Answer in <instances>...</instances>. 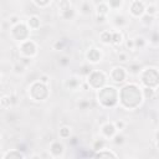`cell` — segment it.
I'll list each match as a JSON object with an SVG mask.
<instances>
[{
    "mask_svg": "<svg viewBox=\"0 0 159 159\" xmlns=\"http://www.w3.org/2000/svg\"><path fill=\"white\" fill-rule=\"evenodd\" d=\"M127 75H128V72H127V70L124 67L116 66V67L112 68V71L109 73V77L116 83H123L125 81V78H127Z\"/></svg>",
    "mask_w": 159,
    "mask_h": 159,
    "instance_id": "obj_8",
    "label": "cell"
},
{
    "mask_svg": "<svg viewBox=\"0 0 159 159\" xmlns=\"http://www.w3.org/2000/svg\"><path fill=\"white\" fill-rule=\"evenodd\" d=\"M112 21H113L114 26H116V27H119V29H120V27H124V26L127 25V19H125V16L122 15V14H116V15L113 16Z\"/></svg>",
    "mask_w": 159,
    "mask_h": 159,
    "instance_id": "obj_15",
    "label": "cell"
},
{
    "mask_svg": "<svg viewBox=\"0 0 159 159\" xmlns=\"http://www.w3.org/2000/svg\"><path fill=\"white\" fill-rule=\"evenodd\" d=\"M20 62L27 67V66H30V65L32 63V60H31V57H27V56H22V57L20 58Z\"/></svg>",
    "mask_w": 159,
    "mask_h": 159,
    "instance_id": "obj_44",
    "label": "cell"
},
{
    "mask_svg": "<svg viewBox=\"0 0 159 159\" xmlns=\"http://www.w3.org/2000/svg\"><path fill=\"white\" fill-rule=\"evenodd\" d=\"M107 77L102 71H92L87 77V83L93 89H101L106 86Z\"/></svg>",
    "mask_w": 159,
    "mask_h": 159,
    "instance_id": "obj_5",
    "label": "cell"
},
{
    "mask_svg": "<svg viewBox=\"0 0 159 159\" xmlns=\"http://www.w3.org/2000/svg\"><path fill=\"white\" fill-rule=\"evenodd\" d=\"M86 57H87V60H88L89 63H97V62H99L101 58H102V52H101V50H98L97 47H91V48L87 51Z\"/></svg>",
    "mask_w": 159,
    "mask_h": 159,
    "instance_id": "obj_10",
    "label": "cell"
},
{
    "mask_svg": "<svg viewBox=\"0 0 159 159\" xmlns=\"http://www.w3.org/2000/svg\"><path fill=\"white\" fill-rule=\"evenodd\" d=\"M68 142H70V145H77L78 142H80V139L77 137H72V138L68 139Z\"/></svg>",
    "mask_w": 159,
    "mask_h": 159,
    "instance_id": "obj_49",
    "label": "cell"
},
{
    "mask_svg": "<svg viewBox=\"0 0 159 159\" xmlns=\"http://www.w3.org/2000/svg\"><path fill=\"white\" fill-rule=\"evenodd\" d=\"M25 71H26V66L22 65L20 61L16 62V63L12 66V72H14L15 75H22V73H25Z\"/></svg>",
    "mask_w": 159,
    "mask_h": 159,
    "instance_id": "obj_24",
    "label": "cell"
},
{
    "mask_svg": "<svg viewBox=\"0 0 159 159\" xmlns=\"http://www.w3.org/2000/svg\"><path fill=\"white\" fill-rule=\"evenodd\" d=\"M94 154H96V153H92V152H84L83 148H78L76 155L80 157V158H83V157H94Z\"/></svg>",
    "mask_w": 159,
    "mask_h": 159,
    "instance_id": "obj_37",
    "label": "cell"
},
{
    "mask_svg": "<svg viewBox=\"0 0 159 159\" xmlns=\"http://www.w3.org/2000/svg\"><path fill=\"white\" fill-rule=\"evenodd\" d=\"M108 6H109V9H113V10H117V9H119L120 6H122V4H123V0H108Z\"/></svg>",
    "mask_w": 159,
    "mask_h": 159,
    "instance_id": "obj_32",
    "label": "cell"
},
{
    "mask_svg": "<svg viewBox=\"0 0 159 159\" xmlns=\"http://www.w3.org/2000/svg\"><path fill=\"white\" fill-rule=\"evenodd\" d=\"M66 43H67V41L66 40H57L55 43H53V48L56 50V51H62L63 48H65V46H66Z\"/></svg>",
    "mask_w": 159,
    "mask_h": 159,
    "instance_id": "obj_35",
    "label": "cell"
},
{
    "mask_svg": "<svg viewBox=\"0 0 159 159\" xmlns=\"http://www.w3.org/2000/svg\"><path fill=\"white\" fill-rule=\"evenodd\" d=\"M104 145H106V140L103 138H99V139H96L94 143H93V150H101V149H104Z\"/></svg>",
    "mask_w": 159,
    "mask_h": 159,
    "instance_id": "obj_30",
    "label": "cell"
},
{
    "mask_svg": "<svg viewBox=\"0 0 159 159\" xmlns=\"http://www.w3.org/2000/svg\"><path fill=\"white\" fill-rule=\"evenodd\" d=\"M149 40L153 45H159V31H153L149 36Z\"/></svg>",
    "mask_w": 159,
    "mask_h": 159,
    "instance_id": "obj_38",
    "label": "cell"
},
{
    "mask_svg": "<svg viewBox=\"0 0 159 159\" xmlns=\"http://www.w3.org/2000/svg\"><path fill=\"white\" fill-rule=\"evenodd\" d=\"M92 10H93V7H92V4H91L89 1H83V2L81 4V6H80V12H81L82 15H84V16L91 15Z\"/></svg>",
    "mask_w": 159,
    "mask_h": 159,
    "instance_id": "obj_18",
    "label": "cell"
},
{
    "mask_svg": "<svg viewBox=\"0 0 159 159\" xmlns=\"http://www.w3.org/2000/svg\"><path fill=\"white\" fill-rule=\"evenodd\" d=\"M7 22H9L11 26H14V25H17L19 22H21V21H20V16H19V15H11V16L9 17Z\"/></svg>",
    "mask_w": 159,
    "mask_h": 159,
    "instance_id": "obj_41",
    "label": "cell"
},
{
    "mask_svg": "<svg viewBox=\"0 0 159 159\" xmlns=\"http://www.w3.org/2000/svg\"><path fill=\"white\" fill-rule=\"evenodd\" d=\"M142 98H143L142 91L134 83H128L119 91V101L122 106L127 109L137 108L142 103Z\"/></svg>",
    "mask_w": 159,
    "mask_h": 159,
    "instance_id": "obj_1",
    "label": "cell"
},
{
    "mask_svg": "<svg viewBox=\"0 0 159 159\" xmlns=\"http://www.w3.org/2000/svg\"><path fill=\"white\" fill-rule=\"evenodd\" d=\"M17 149H19V150H21V152L26 150V144H24V143H20V144L17 145Z\"/></svg>",
    "mask_w": 159,
    "mask_h": 159,
    "instance_id": "obj_50",
    "label": "cell"
},
{
    "mask_svg": "<svg viewBox=\"0 0 159 159\" xmlns=\"http://www.w3.org/2000/svg\"><path fill=\"white\" fill-rule=\"evenodd\" d=\"M140 81L144 86L155 88L159 84V71L153 67L143 70L140 72Z\"/></svg>",
    "mask_w": 159,
    "mask_h": 159,
    "instance_id": "obj_3",
    "label": "cell"
},
{
    "mask_svg": "<svg viewBox=\"0 0 159 159\" xmlns=\"http://www.w3.org/2000/svg\"><path fill=\"white\" fill-rule=\"evenodd\" d=\"M145 12H147V14H149V15H152V16H155V15H157V12H158L157 6H155L154 4H149L148 6H145Z\"/></svg>",
    "mask_w": 159,
    "mask_h": 159,
    "instance_id": "obj_36",
    "label": "cell"
},
{
    "mask_svg": "<svg viewBox=\"0 0 159 159\" xmlns=\"http://www.w3.org/2000/svg\"><path fill=\"white\" fill-rule=\"evenodd\" d=\"M129 12L134 17H140L143 14H145V5H144V2L139 1V0L132 1L130 6H129Z\"/></svg>",
    "mask_w": 159,
    "mask_h": 159,
    "instance_id": "obj_9",
    "label": "cell"
},
{
    "mask_svg": "<svg viewBox=\"0 0 159 159\" xmlns=\"http://www.w3.org/2000/svg\"><path fill=\"white\" fill-rule=\"evenodd\" d=\"M22 158H25V154H22L21 150L19 149H12L2 155V159H22Z\"/></svg>",
    "mask_w": 159,
    "mask_h": 159,
    "instance_id": "obj_14",
    "label": "cell"
},
{
    "mask_svg": "<svg viewBox=\"0 0 159 159\" xmlns=\"http://www.w3.org/2000/svg\"><path fill=\"white\" fill-rule=\"evenodd\" d=\"M34 2H35L39 7H46V6L51 2V0H34Z\"/></svg>",
    "mask_w": 159,
    "mask_h": 159,
    "instance_id": "obj_43",
    "label": "cell"
},
{
    "mask_svg": "<svg viewBox=\"0 0 159 159\" xmlns=\"http://www.w3.org/2000/svg\"><path fill=\"white\" fill-rule=\"evenodd\" d=\"M27 25H29V27H30L31 30H37V29L40 27V25H41L40 17H39V16H36V15L30 16V19L27 20Z\"/></svg>",
    "mask_w": 159,
    "mask_h": 159,
    "instance_id": "obj_19",
    "label": "cell"
},
{
    "mask_svg": "<svg viewBox=\"0 0 159 159\" xmlns=\"http://www.w3.org/2000/svg\"><path fill=\"white\" fill-rule=\"evenodd\" d=\"M123 41V35L119 31L112 32V45H120Z\"/></svg>",
    "mask_w": 159,
    "mask_h": 159,
    "instance_id": "obj_26",
    "label": "cell"
},
{
    "mask_svg": "<svg viewBox=\"0 0 159 159\" xmlns=\"http://www.w3.org/2000/svg\"><path fill=\"white\" fill-rule=\"evenodd\" d=\"M124 140H125V138H124V135L120 134V133H116L114 137H113V143H114L116 145H122V144L124 143Z\"/></svg>",
    "mask_w": 159,
    "mask_h": 159,
    "instance_id": "obj_33",
    "label": "cell"
},
{
    "mask_svg": "<svg viewBox=\"0 0 159 159\" xmlns=\"http://www.w3.org/2000/svg\"><path fill=\"white\" fill-rule=\"evenodd\" d=\"M58 65L61 67H67L70 65V56H61L58 58Z\"/></svg>",
    "mask_w": 159,
    "mask_h": 159,
    "instance_id": "obj_40",
    "label": "cell"
},
{
    "mask_svg": "<svg viewBox=\"0 0 159 159\" xmlns=\"http://www.w3.org/2000/svg\"><path fill=\"white\" fill-rule=\"evenodd\" d=\"M142 94H143V98H144V99H152V98L154 97V94H155V89L152 88V87L144 86V87L142 88Z\"/></svg>",
    "mask_w": 159,
    "mask_h": 159,
    "instance_id": "obj_21",
    "label": "cell"
},
{
    "mask_svg": "<svg viewBox=\"0 0 159 159\" xmlns=\"http://www.w3.org/2000/svg\"><path fill=\"white\" fill-rule=\"evenodd\" d=\"M92 71H93V68H92V66L89 63H84V65H82L80 67V75L81 76H84V77H88V75Z\"/></svg>",
    "mask_w": 159,
    "mask_h": 159,
    "instance_id": "obj_27",
    "label": "cell"
},
{
    "mask_svg": "<svg viewBox=\"0 0 159 159\" xmlns=\"http://www.w3.org/2000/svg\"><path fill=\"white\" fill-rule=\"evenodd\" d=\"M77 107H78L81 111H87V109L91 108V102H89L88 99H86V98H82V99H80V101L77 102Z\"/></svg>",
    "mask_w": 159,
    "mask_h": 159,
    "instance_id": "obj_28",
    "label": "cell"
},
{
    "mask_svg": "<svg viewBox=\"0 0 159 159\" xmlns=\"http://www.w3.org/2000/svg\"><path fill=\"white\" fill-rule=\"evenodd\" d=\"M113 123H114V125H116L117 130H122V129H124V128H125V122H124L123 119H117V120H114Z\"/></svg>",
    "mask_w": 159,
    "mask_h": 159,
    "instance_id": "obj_42",
    "label": "cell"
},
{
    "mask_svg": "<svg viewBox=\"0 0 159 159\" xmlns=\"http://www.w3.org/2000/svg\"><path fill=\"white\" fill-rule=\"evenodd\" d=\"M145 43H147V41H145L144 37H142V36H137V37L134 39L135 48H143V47H145Z\"/></svg>",
    "mask_w": 159,
    "mask_h": 159,
    "instance_id": "obj_31",
    "label": "cell"
},
{
    "mask_svg": "<svg viewBox=\"0 0 159 159\" xmlns=\"http://www.w3.org/2000/svg\"><path fill=\"white\" fill-rule=\"evenodd\" d=\"M106 16H103V15H97L96 16V21L98 22V24H104L106 22Z\"/></svg>",
    "mask_w": 159,
    "mask_h": 159,
    "instance_id": "obj_48",
    "label": "cell"
},
{
    "mask_svg": "<svg viewBox=\"0 0 159 159\" xmlns=\"http://www.w3.org/2000/svg\"><path fill=\"white\" fill-rule=\"evenodd\" d=\"M96 12H97V15L107 16L108 12H109V6H108V4H106V2H101L99 5H97V6H96Z\"/></svg>",
    "mask_w": 159,
    "mask_h": 159,
    "instance_id": "obj_20",
    "label": "cell"
},
{
    "mask_svg": "<svg viewBox=\"0 0 159 159\" xmlns=\"http://www.w3.org/2000/svg\"><path fill=\"white\" fill-rule=\"evenodd\" d=\"M29 25L24 22H19L17 25L11 26V37L16 41H26L29 39Z\"/></svg>",
    "mask_w": 159,
    "mask_h": 159,
    "instance_id": "obj_6",
    "label": "cell"
},
{
    "mask_svg": "<svg viewBox=\"0 0 159 159\" xmlns=\"http://www.w3.org/2000/svg\"><path fill=\"white\" fill-rule=\"evenodd\" d=\"M99 39L103 43H112V31H108V30L102 31L99 35Z\"/></svg>",
    "mask_w": 159,
    "mask_h": 159,
    "instance_id": "obj_22",
    "label": "cell"
},
{
    "mask_svg": "<svg viewBox=\"0 0 159 159\" xmlns=\"http://www.w3.org/2000/svg\"><path fill=\"white\" fill-rule=\"evenodd\" d=\"M68 7H71V4H70L68 0H60L58 1V10H60V12L66 10V9H68Z\"/></svg>",
    "mask_w": 159,
    "mask_h": 159,
    "instance_id": "obj_39",
    "label": "cell"
},
{
    "mask_svg": "<svg viewBox=\"0 0 159 159\" xmlns=\"http://www.w3.org/2000/svg\"><path fill=\"white\" fill-rule=\"evenodd\" d=\"M39 81H41L42 83H48L50 82V76L48 75H46V73H42V75H40V77H39Z\"/></svg>",
    "mask_w": 159,
    "mask_h": 159,
    "instance_id": "obj_46",
    "label": "cell"
},
{
    "mask_svg": "<svg viewBox=\"0 0 159 159\" xmlns=\"http://www.w3.org/2000/svg\"><path fill=\"white\" fill-rule=\"evenodd\" d=\"M50 152L52 157H61L65 152V147L60 142H52L50 145Z\"/></svg>",
    "mask_w": 159,
    "mask_h": 159,
    "instance_id": "obj_13",
    "label": "cell"
},
{
    "mask_svg": "<svg viewBox=\"0 0 159 159\" xmlns=\"http://www.w3.org/2000/svg\"><path fill=\"white\" fill-rule=\"evenodd\" d=\"M149 1H152V2H155V1H159V0H149Z\"/></svg>",
    "mask_w": 159,
    "mask_h": 159,
    "instance_id": "obj_53",
    "label": "cell"
},
{
    "mask_svg": "<svg viewBox=\"0 0 159 159\" xmlns=\"http://www.w3.org/2000/svg\"><path fill=\"white\" fill-rule=\"evenodd\" d=\"M118 60L120 62H125L128 60V55L125 52H120V53H118Z\"/></svg>",
    "mask_w": 159,
    "mask_h": 159,
    "instance_id": "obj_47",
    "label": "cell"
},
{
    "mask_svg": "<svg viewBox=\"0 0 159 159\" xmlns=\"http://www.w3.org/2000/svg\"><path fill=\"white\" fill-rule=\"evenodd\" d=\"M155 142H157V144H158V147H159V130L155 132Z\"/></svg>",
    "mask_w": 159,
    "mask_h": 159,
    "instance_id": "obj_52",
    "label": "cell"
},
{
    "mask_svg": "<svg viewBox=\"0 0 159 159\" xmlns=\"http://www.w3.org/2000/svg\"><path fill=\"white\" fill-rule=\"evenodd\" d=\"M98 102L104 107H114L118 103L119 99V92L116 87L112 86H104L101 89H98L97 93Z\"/></svg>",
    "mask_w": 159,
    "mask_h": 159,
    "instance_id": "obj_2",
    "label": "cell"
},
{
    "mask_svg": "<svg viewBox=\"0 0 159 159\" xmlns=\"http://www.w3.org/2000/svg\"><path fill=\"white\" fill-rule=\"evenodd\" d=\"M0 103H1V108H2V109H9V108L12 106L11 96H2Z\"/></svg>",
    "mask_w": 159,
    "mask_h": 159,
    "instance_id": "obj_25",
    "label": "cell"
},
{
    "mask_svg": "<svg viewBox=\"0 0 159 159\" xmlns=\"http://www.w3.org/2000/svg\"><path fill=\"white\" fill-rule=\"evenodd\" d=\"M125 47L128 50H134L135 48V45H134V39H128L125 41Z\"/></svg>",
    "mask_w": 159,
    "mask_h": 159,
    "instance_id": "obj_45",
    "label": "cell"
},
{
    "mask_svg": "<svg viewBox=\"0 0 159 159\" xmlns=\"http://www.w3.org/2000/svg\"><path fill=\"white\" fill-rule=\"evenodd\" d=\"M11 96V101H12V104H16L17 103V97L15 94H10Z\"/></svg>",
    "mask_w": 159,
    "mask_h": 159,
    "instance_id": "obj_51",
    "label": "cell"
},
{
    "mask_svg": "<svg viewBox=\"0 0 159 159\" xmlns=\"http://www.w3.org/2000/svg\"><path fill=\"white\" fill-rule=\"evenodd\" d=\"M142 71H143V67H142V65H139V63H130V65L128 66V68H127V72H128L129 75H133V76L140 75Z\"/></svg>",
    "mask_w": 159,
    "mask_h": 159,
    "instance_id": "obj_17",
    "label": "cell"
},
{
    "mask_svg": "<svg viewBox=\"0 0 159 159\" xmlns=\"http://www.w3.org/2000/svg\"><path fill=\"white\" fill-rule=\"evenodd\" d=\"M81 86H82V81H81V78L77 77V76H71L70 78H67V80L65 81V87H66L67 89H70V91H76V89H78Z\"/></svg>",
    "mask_w": 159,
    "mask_h": 159,
    "instance_id": "obj_11",
    "label": "cell"
},
{
    "mask_svg": "<svg viewBox=\"0 0 159 159\" xmlns=\"http://www.w3.org/2000/svg\"><path fill=\"white\" fill-rule=\"evenodd\" d=\"M20 52L22 56H27V57L32 58L37 53V46H36L35 41H32V40L22 41L20 43Z\"/></svg>",
    "mask_w": 159,
    "mask_h": 159,
    "instance_id": "obj_7",
    "label": "cell"
},
{
    "mask_svg": "<svg viewBox=\"0 0 159 159\" xmlns=\"http://www.w3.org/2000/svg\"><path fill=\"white\" fill-rule=\"evenodd\" d=\"M153 21H154V16H152V15H149V14H147V12L140 16V22H142L144 26H150V25L153 24Z\"/></svg>",
    "mask_w": 159,
    "mask_h": 159,
    "instance_id": "obj_23",
    "label": "cell"
},
{
    "mask_svg": "<svg viewBox=\"0 0 159 159\" xmlns=\"http://www.w3.org/2000/svg\"><path fill=\"white\" fill-rule=\"evenodd\" d=\"M60 137L63 139H67L71 137V128L68 125H63L60 128Z\"/></svg>",
    "mask_w": 159,
    "mask_h": 159,
    "instance_id": "obj_29",
    "label": "cell"
},
{
    "mask_svg": "<svg viewBox=\"0 0 159 159\" xmlns=\"http://www.w3.org/2000/svg\"><path fill=\"white\" fill-rule=\"evenodd\" d=\"M60 15H61V17H62L63 20L70 21V20H73V19H75V16H76V10L71 6V7L66 9V10H63V11H61Z\"/></svg>",
    "mask_w": 159,
    "mask_h": 159,
    "instance_id": "obj_16",
    "label": "cell"
},
{
    "mask_svg": "<svg viewBox=\"0 0 159 159\" xmlns=\"http://www.w3.org/2000/svg\"><path fill=\"white\" fill-rule=\"evenodd\" d=\"M94 157H112V158H117V154L116 153H113V152H108V150H99V152H97L96 154H94Z\"/></svg>",
    "mask_w": 159,
    "mask_h": 159,
    "instance_id": "obj_34",
    "label": "cell"
},
{
    "mask_svg": "<svg viewBox=\"0 0 159 159\" xmlns=\"http://www.w3.org/2000/svg\"><path fill=\"white\" fill-rule=\"evenodd\" d=\"M30 97L34 101H45L48 97V88L46 83H42L41 81H36L30 86L29 91Z\"/></svg>",
    "mask_w": 159,
    "mask_h": 159,
    "instance_id": "obj_4",
    "label": "cell"
},
{
    "mask_svg": "<svg viewBox=\"0 0 159 159\" xmlns=\"http://www.w3.org/2000/svg\"><path fill=\"white\" fill-rule=\"evenodd\" d=\"M102 134L104 138H113L114 134L117 133V128L114 125V123L112 122H106L103 125H102V129H101Z\"/></svg>",
    "mask_w": 159,
    "mask_h": 159,
    "instance_id": "obj_12",
    "label": "cell"
}]
</instances>
